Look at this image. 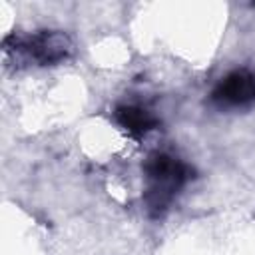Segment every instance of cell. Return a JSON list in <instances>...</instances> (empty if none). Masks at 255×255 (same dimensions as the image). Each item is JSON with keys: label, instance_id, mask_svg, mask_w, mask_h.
<instances>
[{"label": "cell", "instance_id": "2", "mask_svg": "<svg viewBox=\"0 0 255 255\" xmlns=\"http://www.w3.org/2000/svg\"><path fill=\"white\" fill-rule=\"evenodd\" d=\"M4 54L16 66H58L74 54V44L68 34L60 30H40L28 36H8L4 40Z\"/></svg>", "mask_w": 255, "mask_h": 255}, {"label": "cell", "instance_id": "1", "mask_svg": "<svg viewBox=\"0 0 255 255\" xmlns=\"http://www.w3.org/2000/svg\"><path fill=\"white\" fill-rule=\"evenodd\" d=\"M193 169L171 151H151L143 161V205L153 219H161L181 189L191 179Z\"/></svg>", "mask_w": 255, "mask_h": 255}, {"label": "cell", "instance_id": "3", "mask_svg": "<svg viewBox=\"0 0 255 255\" xmlns=\"http://www.w3.org/2000/svg\"><path fill=\"white\" fill-rule=\"evenodd\" d=\"M211 102L225 112H243L255 106V72L235 68L227 72L211 90Z\"/></svg>", "mask_w": 255, "mask_h": 255}, {"label": "cell", "instance_id": "4", "mask_svg": "<svg viewBox=\"0 0 255 255\" xmlns=\"http://www.w3.org/2000/svg\"><path fill=\"white\" fill-rule=\"evenodd\" d=\"M114 122L133 139H141L159 128V118L139 104H118L114 108Z\"/></svg>", "mask_w": 255, "mask_h": 255}]
</instances>
